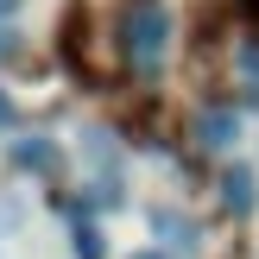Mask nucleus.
<instances>
[{
    "label": "nucleus",
    "instance_id": "f257e3e1",
    "mask_svg": "<svg viewBox=\"0 0 259 259\" xmlns=\"http://www.w3.org/2000/svg\"><path fill=\"white\" fill-rule=\"evenodd\" d=\"M164 57H171V13H164V0H139L126 13V63L139 76H158Z\"/></svg>",
    "mask_w": 259,
    "mask_h": 259
},
{
    "label": "nucleus",
    "instance_id": "f03ea898",
    "mask_svg": "<svg viewBox=\"0 0 259 259\" xmlns=\"http://www.w3.org/2000/svg\"><path fill=\"white\" fill-rule=\"evenodd\" d=\"M240 139H247V120H240L234 101H222V108H202V114H196V146H202V152H222V158H228Z\"/></svg>",
    "mask_w": 259,
    "mask_h": 259
},
{
    "label": "nucleus",
    "instance_id": "7ed1b4c3",
    "mask_svg": "<svg viewBox=\"0 0 259 259\" xmlns=\"http://www.w3.org/2000/svg\"><path fill=\"white\" fill-rule=\"evenodd\" d=\"M215 190H222V209L228 215H253L259 209V177H253V164H228Z\"/></svg>",
    "mask_w": 259,
    "mask_h": 259
},
{
    "label": "nucleus",
    "instance_id": "20e7f679",
    "mask_svg": "<svg viewBox=\"0 0 259 259\" xmlns=\"http://www.w3.org/2000/svg\"><path fill=\"white\" fill-rule=\"evenodd\" d=\"M152 234H158L164 253H184V259L196 253V240H202L196 222H190V215H177V209H152Z\"/></svg>",
    "mask_w": 259,
    "mask_h": 259
},
{
    "label": "nucleus",
    "instance_id": "39448f33",
    "mask_svg": "<svg viewBox=\"0 0 259 259\" xmlns=\"http://www.w3.org/2000/svg\"><path fill=\"white\" fill-rule=\"evenodd\" d=\"M13 164H19V171H51V164H57V146H51V139H19V146H13Z\"/></svg>",
    "mask_w": 259,
    "mask_h": 259
},
{
    "label": "nucleus",
    "instance_id": "423d86ee",
    "mask_svg": "<svg viewBox=\"0 0 259 259\" xmlns=\"http://www.w3.org/2000/svg\"><path fill=\"white\" fill-rule=\"evenodd\" d=\"M70 253H76V259H101V228L89 222V215H76V228H70Z\"/></svg>",
    "mask_w": 259,
    "mask_h": 259
},
{
    "label": "nucleus",
    "instance_id": "0eeeda50",
    "mask_svg": "<svg viewBox=\"0 0 259 259\" xmlns=\"http://www.w3.org/2000/svg\"><path fill=\"white\" fill-rule=\"evenodd\" d=\"M13 51H19V32H13V25H0V57H13Z\"/></svg>",
    "mask_w": 259,
    "mask_h": 259
},
{
    "label": "nucleus",
    "instance_id": "6e6552de",
    "mask_svg": "<svg viewBox=\"0 0 259 259\" xmlns=\"http://www.w3.org/2000/svg\"><path fill=\"white\" fill-rule=\"evenodd\" d=\"M19 7H25V0H0V25H13V19H19Z\"/></svg>",
    "mask_w": 259,
    "mask_h": 259
},
{
    "label": "nucleus",
    "instance_id": "1a4fd4ad",
    "mask_svg": "<svg viewBox=\"0 0 259 259\" xmlns=\"http://www.w3.org/2000/svg\"><path fill=\"white\" fill-rule=\"evenodd\" d=\"M126 259H171V253H164V247H133Z\"/></svg>",
    "mask_w": 259,
    "mask_h": 259
},
{
    "label": "nucleus",
    "instance_id": "9d476101",
    "mask_svg": "<svg viewBox=\"0 0 259 259\" xmlns=\"http://www.w3.org/2000/svg\"><path fill=\"white\" fill-rule=\"evenodd\" d=\"M0 126H13V101L7 95H0Z\"/></svg>",
    "mask_w": 259,
    "mask_h": 259
}]
</instances>
